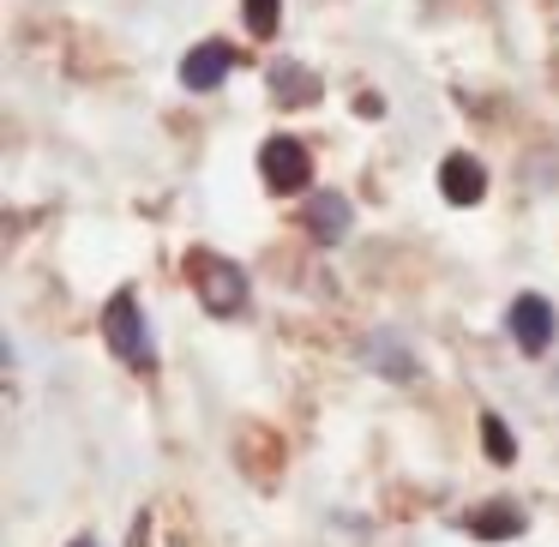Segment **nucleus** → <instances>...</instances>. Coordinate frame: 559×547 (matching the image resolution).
Returning <instances> with one entry per match:
<instances>
[{"mask_svg":"<svg viewBox=\"0 0 559 547\" xmlns=\"http://www.w3.org/2000/svg\"><path fill=\"white\" fill-rule=\"evenodd\" d=\"M361 355H367V367H373V373L397 379V385H409V379H421V361L409 355V343H403L397 331H373V337L361 343Z\"/></svg>","mask_w":559,"mask_h":547,"instance_id":"8","label":"nucleus"},{"mask_svg":"<svg viewBox=\"0 0 559 547\" xmlns=\"http://www.w3.org/2000/svg\"><path fill=\"white\" fill-rule=\"evenodd\" d=\"M439 193H445V205H481V193H487L481 157H469V151H451V157L439 163Z\"/></svg>","mask_w":559,"mask_h":547,"instance_id":"7","label":"nucleus"},{"mask_svg":"<svg viewBox=\"0 0 559 547\" xmlns=\"http://www.w3.org/2000/svg\"><path fill=\"white\" fill-rule=\"evenodd\" d=\"M307 235H313L319 247H337L343 235L355 229V205L343 193H307V211H301Z\"/></svg>","mask_w":559,"mask_h":547,"instance_id":"6","label":"nucleus"},{"mask_svg":"<svg viewBox=\"0 0 559 547\" xmlns=\"http://www.w3.org/2000/svg\"><path fill=\"white\" fill-rule=\"evenodd\" d=\"M463 530H469L475 542H511V535L523 530V511L511 506V499H493V506H475L469 518H463Z\"/></svg>","mask_w":559,"mask_h":547,"instance_id":"9","label":"nucleus"},{"mask_svg":"<svg viewBox=\"0 0 559 547\" xmlns=\"http://www.w3.org/2000/svg\"><path fill=\"white\" fill-rule=\"evenodd\" d=\"M187 283L199 289V307H205V313H217V319L247 313V295H253L247 271L235 265V259L211 253V247H193V253H187Z\"/></svg>","mask_w":559,"mask_h":547,"instance_id":"1","label":"nucleus"},{"mask_svg":"<svg viewBox=\"0 0 559 547\" xmlns=\"http://www.w3.org/2000/svg\"><path fill=\"white\" fill-rule=\"evenodd\" d=\"M103 343L115 349V361L127 367H151V331H145V307L133 289H115L103 307Z\"/></svg>","mask_w":559,"mask_h":547,"instance_id":"2","label":"nucleus"},{"mask_svg":"<svg viewBox=\"0 0 559 547\" xmlns=\"http://www.w3.org/2000/svg\"><path fill=\"white\" fill-rule=\"evenodd\" d=\"M259 181H265L271 193H307V187H313V151L295 133H271L265 145H259Z\"/></svg>","mask_w":559,"mask_h":547,"instance_id":"3","label":"nucleus"},{"mask_svg":"<svg viewBox=\"0 0 559 547\" xmlns=\"http://www.w3.org/2000/svg\"><path fill=\"white\" fill-rule=\"evenodd\" d=\"M145 530H151V518H139L133 523V547H145Z\"/></svg>","mask_w":559,"mask_h":547,"instance_id":"13","label":"nucleus"},{"mask_svg":"<svg viewBox=\"0 0 559 547\" xmlns=\"http://www.w3.org/2000/svg\"><path fill=\"white\" fill-rule=\"evenodd\" d=\"M481 439H487V457H493V463H499V469H506V463H511V457H518V439H511V427H506V421H499V415H493V409H487V415H481Z\"/></svg>","mask_w":559,"mask_h":547,"instance_id":"11","label":"nucleus"},{"mask_svg":"<svg viewBox=\"0 0 559 547\" xmlns=\"http://www.w3.org/2000/svg\"><path fill=\"white\" fill-rule=\"evenodd\" d=\"M235 67H241V55H235V43H223V37H205V43H193V49L181 55V85L205 97V91H217L223 79L235 73Z\"/></svg>","mask_w":559,"mask_h":547,"instance_id":"4","label":"nucleus"},{"mask_svg":"<svg viewBox=\"0 0 559 547\" xmlns=\"http://www.w3.org/2000/svg\"><path fill=\"white\" fill-rule=\"evenodd\" d=\"M506 331H511V343H518L523 355H547V343H554V307H547V295L523 289L518 301H511V313H506Z\"/></svg>","mask_w":559,"mask_h":547,"instance_id":"5","label":"nucleus"},{"mask_svg":"<svg viewBox=\"0 0 559 547\" xmlns=\"http://www.w3.org/2000/svg\"><path fill=\"white\" fill-rule=\"evenodd\" d=\"M265 79H271V97H277V103H301V109H307V103L325 97V85H319V79L307 73L301 61H277Z\"/></svg>","mask_w":559,"mask_h":547,"instance_id":"10","label":"nucleus"},{"mask_svg":"<svg viewBox=\"0 0 559 547\" xmlns=\"http://www.w3.org/2000/svg\"><path fill=\"white\" fill-rule=\"evenodd\" d=\"M241 19L253 37H277V19H283V0H241Z\"/></svg>","mask_w":559,"mask_h":547,"instance_id":"12","label":"nucleus"},{"mask_svg":"<svg viewBox=\"0 0 559 547\" xmlns=\"http://www.w3.org/2000/svg\"><path fill=\"white\" fill-rule=\"evenodd\" d=\"M67 547H97V535H79V542H67Z\"/></svg>","mask_w":559,"mask_h":547,"instance_id":"14","label":"nucleus"}]
</instances>
